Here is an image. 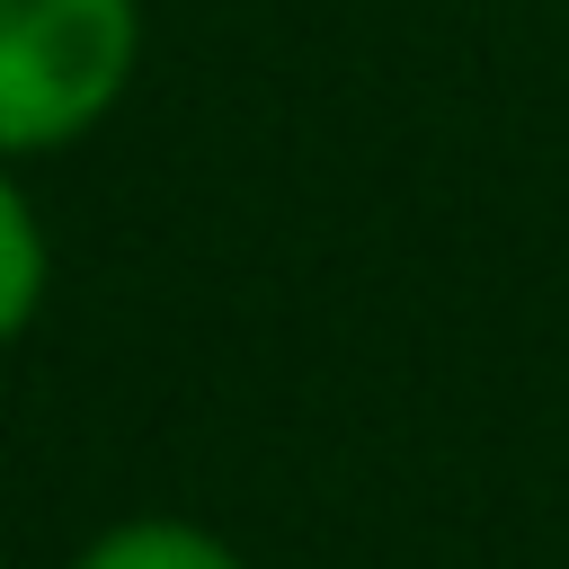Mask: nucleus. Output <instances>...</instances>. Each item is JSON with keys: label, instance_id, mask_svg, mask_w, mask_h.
Instances as JSON below:
<instances>
[{"label": "nucleus", "instance_id": "f257e3e1", "mask_svg": "<svg viewBox=\"0 0 569 569\" xmlns=\"http://www.w3.org/2000/svg\"><path fill=\"white\" fill-rule=\"evenodd\" d=\"M142 62V0H0V160L62 151L116 116Z\"/></svg>", "mask_w": 569, "mask_h": 569}, {"label": "nucleus", "instance_id": "f03ea898", "mask_svg": "<svg viewBox=\"0 0 569 569\" xmlns=\"http://www.w3.org/2000/svg\"><path fill=\"white\" fill-rule=\"evenodd\" d=\"M71 569H249V560L187 516H124V525L89 533L71 551Z\"/></svg>", "mask_w": 569, "mask_h": 569}, {"label": "nucleus", "instance_id": "7ed1b4c3", "mask_svg": "<svg viewBox=\"0 0 569 569\" xmlns=\"http://www.w3.org/2000/svg\"><path fill=\"white\" fill-rule=\"evenodd\" d=\"M44 284H53V258H44V222L27 204V187L9 178L0 160V347L27 338V320L44 311Z\"/></svg>", "mask_w": 569, "mask_h": 569}]
</instances>
